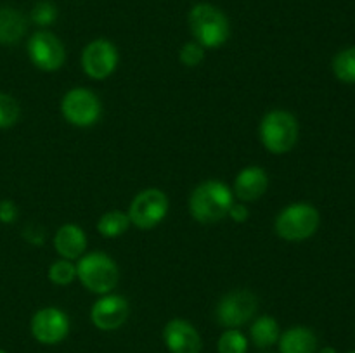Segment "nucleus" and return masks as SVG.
Listing matches in <instances>:
<instances>
[{
  "label": "nucleus",
  "instance_id": "nucleus-1",
  "mask_svg": "<svg viewBox=\"0 0 355 353\" xmlns=\"http://www.w3.org/2000/svg\"><path fill=\"white\" fill-rule=\"evenodd\" d=\"M234 194L220 180H205L191 192L189 213L200 224H215L227 217Z\"/></svg>",
  "mask_w": 355,
  "mask_h": 353
},
{
  "label": "nucleus",
  "instance_id": "nucleus-2",
  "mask_svg": "<svg viewBox=\"0 0 355 353\" xmlns=\"http://www.w3.org/2000/svg\"><path fill=\"white\" fill-rule=\"evenodd\" d=\"M189 30L194 42L205 48H217L227 42L231 24L227 16L214 3L200 2L189 10Z\"/></svg>",
  "mask_w": 355,
  "mask_h": 353
},
{
  "label": "nucleus",
  "instance_id": "nucleus-3",
  "mask_svg": "<svg viewBox=\"0 0 355 353\" xmlns=\"http://www.w3.org/2000/svg\"><path fill=\"white\" fill-rule=\"evenodd\" d=\"M260 141L272 154H286L295 147L300 134L298 121L290 111H269L260 121Z\"/></svg>",
  "mask_w": 355,
  "mask_h": 353
},
{
  "label": "nucleus",
  "instance_id": "nucleus-4",
  "mask_svg": "<svg viewBox=\"0 0 355 353\" xmlns=\"http://www.w3.org/2000/svg\"><path fill=\"white\" fill-rule=\"evenodd\" d=\"M76 277L90 293L103 296L116 287L120 280V270L110 255L94 251L80 256L76 263Z\"/></svg>",
  "mask_w": 355,
  "mask_h": 353
},
{
  "label": "nucleus",
  "instance_id": "nucleus-5",
  "mask_svg": "<svg viewBox=\"0 0 355 353\" xmlns=\"http://www.w3.org/2000/svg\"><path fill=\"white\" fill-rule=\"evenodd\" d=\"M321 224V215L311 203H293L281 210L276 217L274 228L284 241L298 242L312 237Z\"/></svg>",
  "mask_w": 355,
  "mask_h": 353
},
{
  "label": "nucleus",
  "instance_id": "nucleus-6",
  "mask_svg": "<svg viewBox=\"0 0 355 353\" xmlns=\"http://www.w3.org/2000/svg\"><path fill=\"white\" fill-rule=\"evenodd\" d=\"M61 113L73 127L87 128L99 121L103 114V104L99 97L89 89H71L61 100Z\"/></svg>",
  "mask_w": 355,
  "mask_h": 353
},
{
  "label": "nucleus",
  "instance_id": "nucleus-7",
  "mask_svg": "<svg viewBox=\"0 0 355 353\" xmlns=\"http://www.w3.org/2000/svg\"><path fill=\"white\" fill-rule=\"evenodd\" d=\"M166 213H168L166 194L156 187H149L134 197L128 210V218H130V224H134L137 228L148 230L162 224Z\"/></svg>",
  "mask_w": 355,
  "mask_h": 353
},
{
  "label": "nucleus",
  "instance_id": "nucleus-8",
  "mask_svg": "<svg viewBox=\"0 0 355 353\" xmlns=\"http://www.w3.org/2000/svg\"><path fill=\"white\" fill-rule=\"evenodd\" d=\"M257 308H259V298L252 291H231L218 301L215 317H217L218 324L224 327L236 329L245 325L257 314Z\"/></svg>",
  "mask_w": 355,
  "mask_h": 353
},
{
  "label": "nucleus",
  "instance_id": "nucleus-9",
  "mask_svg": "<svg viewBox=\"0 0 355 353\" xmlns=\"http://www.w3.org/2000/svg\"><path fill=\"white\" fill-rule=\"evenodd\" d=\"M28 55L42 71H58L66 61V48L54 33L42 30L28 40Z\"/></svg>",
  "mask_w": 355,
  "mask_h": 353
},
{
  "label": "nucleus",
  "instance_id": "nucleus-10",
  "mask_svg": "<svg viewBox=\"0 0 355 353\" xmlns=\"http://www.w3.org/2000/svg\"><path fill=\"white\" fill-rule=\"evenodd\" d=\"M120 55L113 42L97 38L87 44L82 52V68L87 76L94 80H104L116 69Z\"/></svg>",
  "mask_w": 355,
  "mask_h": 353
},
{
  "label": "nucleus",
  "instance_id": "nucleus-11",
  "mask_svg": "<svg viewBox=\"0 0 355 353\" xmlns=\"http://www.w3.org/2000/svg\"><path fill=\"white\" fill-rule=\"evenodd\" d=\"M69 332V318L62 310L47 307L31 318V334L42 345H58Z\"/></svg>",
  "mask_w": 355,
  "mask_h": 353
},
{
  "label": "nucleus",
  "instance_id": "nucleus-12",
  "mask_svg": "<svg viewBox=\"0 0 355 353\" xmlns=\"http://www.w3.org/2000/svg\"><path fill=\"white\" fill-rule=\"evenodd\" d=\"M130 307L120 294H103L90 310V320L101 331H114L127 322Z\"/></svg>",
  "mask_w": 355,
  "mask_h": 353
},
{
  "label": "nucleus",
  "instance_id": "nucleus-13",
  "mask_svg": "<svg viewBox=\"0 0 355 353\" xmlns=\"http://www.w3.org/2000/svg\"><path fill=\"white\" fill-rule=\"evenodd\" d=\"M163 341L170 353H200L201 336L191 322L172 318L163 329Z\"/></svg>",
  "mask_w": 355,
  "mask_h": 353
},
{
  "label": "nucleus",
  "instance_id": "nucleus-14",
  "mask_svg": "<svg viewBox=\"0 0 355 353\" xmlns=\"http://www.w3.org/2000/svg\"><path fill=\"white\" fill-rule=\"evenodd\" d=\"M267 187H269V176L266 170L260 166H246L234 180V196L250 203L262 197Z\"/></svg>",
  "mask_w": 355,
  "mask_h": 353
},
{
  "label": "nucleus",
  "instance_id": "nucleus-15",
  "mask_svg": "<svg viewBox=\"0 0 355 353\" xmlns=\"http://www.w3.org/2000/svg\"><path fill=\"white\" fill-rule=\"evenodd\" d=\"M55 251L64 260H76L83 255L87 248V235L82 227L75 224H66L58 228L54 235Z\"/></svg>",
  "mask_w": 355,
  "mask_h": 353
},
{
  "label": "nucleus",
  "instance_id": "nucleus-16",
  "mask_svg": "<svg viewBox=\"0 0 355 353\" xmlns=\"http://www.w3.org/2000/svg\"><path fill=\"white\" fill-rule=\"evenodd\" d=\"M281 353H315L318 352V336L312 329L297 325L279 336Z\"/></svg>",
  "mask_w": 355,
  "mask_h": 353
},
{
  "label": "nucleus",
  "instance_id": "nucleus-17",
  "mask_svg": "<svg viewBox=\"0 0 355 353\" xmlns=\"http://www.w3.org/2000/svg\"><path fill=\"white\" fill-rule=\"evenodd\" d=\"M26 33V17L14 7H0V44L14 45Z\"/></svg>",
  "mask_w": 355,
  "mask_h": 353
},
{
  "label": "nucleus",
  "instance_id": "nucleus-18",
  "mask_svg": "<svg viewBox=\"0 0 355 353\" xmlns=\"http://www.w3.org/2000/svg\"><path fill=\"white\" fill-rule=\"evenodd\" d=\"M250 336L257 348H269L279 339V324L270 315H262L252 324Z\"/></svg>",
  "mask_w": 355,
  "mask_h": 353
},
{
  "label": "nucleus",
  "instance_id": "nucleus-19",
  "mask_svg": "<svg viewBox=\"0 0 355 353\" xmlns=\"http://www.w3.org/2000/svg\"><path fill=\"white\" fill-rule=\"evenodd\" d=\"M130 227V218H128V213H123L120 210H113L104 213L103 217L97 221V230L103 237L114 239L123 235L125 232Z\"/></svg>",
  "mask_w": 355,
  "mask_h": 353
},
{
  "label": "nucleus",
  "instance_id": "nucleus-20",
  "mask_svg": "<svg viewBox=\"0 0 355 353\" xmlns=\"http://www.w3.org/2000/svg\"><path fill=\"white\" fill-rule=\"evenodd\" d=\"M331 69L342 83L355 85V47H347L333 57Z\"/></svg>",
  "mask_w": 355,
  "mask_h": 353
},
{
  "label": "nucleus",
  "instance_id": "nucleus-21",
  "mask_svg": "<svg viewBox=\"0 0 355 353\" xmlns=\"http://www.w3.org/2000/svg\"><path fill=\"white\" fill-rule=\"evenodd\" d=\"M47 277L55 286H68L76 279V265L71 260H58L49 266Z\"/></svg>",
  "mask_w": 355,
  "mask_h": 353
},
{
  "label": "nucleus",
  "instance_id": "nucleus-22",
  "mask_svg": "<svg viewBox=\"0 0 355 353\" xmlns=\"http://www.w3.org/2000/svg\"><path fill=\"white\" fill-rule=\"evenodd\" d=\"M218 353H246L248 352V339L238 329H227L217 343Z\"/></svg>",
  "mask_w": 355,
  "mask_h": 353
},
{
  "label": "nucleus",
  "instance_id": "nucleus-23",
  "mask_svg": "<svg viewBox=\"0 0 355 353\" xmlns=\"http://www.w3.org/2000/svg\"><path fill=\"white\" fill-rule=\"evenodd\" d=\"M19 104L9 93L0 92V128H10L19 120Z\"/></svg>",
  "mask_w": 355,
  "mask_h": 353
},
{
  "label": "nucleus",
  "instance_id": "nucleus-24",
  "mask_svg": "<svg viewBox=\"0 0 355 353\" xmlns=\"http://www.w3.org/2000/svg\"><path fill=\"white\" fill-rule=\"evenodd\" d=\"M30 17L35 24H38V26H51V24H54L55 19H58V7H55V3L49 2V0H42V2L35 3L33 9H31Z\"/></svg>",
  "mask_w": 355,
  "mask_h": 353
},
{
  "label": "nucleus",
  "instance_id": "nucleus-25",
  "mask_svg": "<svg viewBox=\"0 0 355 353\" xmlns=\"http://www.w3.org/2000/svg\"><path fill=\"white\" fill-rule=\"evenodd\" d=\"M179 57L182 64L189 66V68H196V66H200L201 62H203L205 47H201L198 42H187V44H184L182 48H180Z\"/></svg>",
  "mask_w": 355,
  "mask_h": 353
},
{
  "label": "nucleus",
  "instance_id": "nucleus-26",
  "mask_svg": "<svg viewBox=\"0 0 355 353\" xmlns=\"http://www.w3.org/2000/svg\"><path fill=\"white\" fill-rule=\"evenodd\" d=\"M17 213L19 211H17V206L12 201H0V221L2 224H12V221H16Z\"/></svg>",
  "mask_w": 355,
  "mask_h": 353
},
{
  "label": "nucleus",
  "instance_id": "nucleus-27",
  "mask_svg": "<svg viewBox=\"0 0 355 353\" xmlns=\"http://www.w3.org/2000/svg\"><path fill=\"white\" fill-rule=\"evenodd\" d=\"M229 217L236 221V224H243V221L248 220L250 211L245 204H232L231 210H229Z\"/></svg>",
  "mask_w": 355,
  "mask_h": 353
},
{
  "label": "nucleus",
  "instance_id": "nucleus-28",
  "mask_svg": "<svg viewBox=\"0 0 355 353\" xmlns=\"http://www.w3.org/2000/svg\"><path fill=\"white\" fill-rule=\"evenodd\" d=\"M318 353H336V350L331 348V346H324V348L319 350Z\"/></svg>",
  "mask_w": 355,
  "mask_h": 353
},
{
  "label": "nucleus",
  "instance_id": "nucleus-29",
  "mask_svg": "<svg viewBox=\"0 0 355 353\" xmlns=\"http://www.w3.org/2000/svg\"><path fill=\"white\" fill-rule=\"evenodd\" d=\"M0 353H6V352H3V350H0Z\"/></svg>",
  "mask_w": 355,
  "mask_h": 353
},
{
  "label": "nucleus",
  "instance_id": "nucleus-30",
  "mask_svg": "<svg viewBox=\"0 0 355 353\" xmlns=\"http://www.w3.org/2000/svg\"><path fill=\"white\" fill-rule=\"evenodd\" d=\"M349 353H355V350H352V352H349Z\"/></svg>",
  "mask_w": 355,
  "mask_h": 353
}]
</instances>
